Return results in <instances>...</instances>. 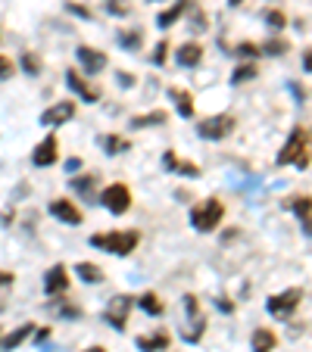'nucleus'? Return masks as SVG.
<instances>
[{
  "mask_svg": "<svg viewBox=\"0 0 312 352\" xmlns=\"http://www.w3.org/2000/svg\"><path fill=\"white\" fill-rule=\"evenodd\" d=\"M241 3H244V0H228V7H241Z\"/></svg>",
  "mask_w": 312,
  "mask_h": 352,
  "instance_id": "09e8293b",
  "label": "nucleus"
},
{
  "mask_svg": "<svg viewBox=\"0 0 312 352\" xmlns=\"http://www.w3.org/2000/svg\"><path fill=\"white\" fill-rule=\"evenodd\" d=\"M72 115H75V103L60 100V103H54L50 109H44V113H41V125H44V128H56V125L69 122Z\"/></svg>",
  "mask_w": 312,
  "mask_h": 352,
  "instance_id": "1a4fd4ad",
  "label": "nucleus"
},
{
  "mask_svg": "<svg viewBox=\"0 0 312 352\" xmlns=\"http://www.w3.org/2000/svg\"><path fill=\"white\" fill-rule=\"evenodd\" d=\"M13 72H16L13 60H7V56L0 54V82H7V78H13Z\"/></svg>",
  "mask_w": 312,
  "mask_h": 352,
  "instance_id": "e433bc0d",
  "label": "nucleus"
},
{
  "mask_svg": "<svg viewBox=\"0 0 312 352\" xmlns=\"http://www.w3.org/2000/svg\"><path fill=\"white\" fill-rule=\"evenodd\" d=\"M184 312H188V325H190V331H184L181 337L188 340V343H197L200 337H203V331H206V318L200 315V303H197V296L194 293H184Z\"/></svg>",
  "mask_w": 312,
  "mask_h": 352,
  "instance_id": "423d86ee",
  "label": "nucleus"
},
{
  "mask_svg": "<svg viewBox=\"0 0 312 352\" xmlns=\"http://www.w3.org/2000/svg\"><path fill=\"white\" fill-rule=\"evenodd\" d=\"M169 97H172V103H175V109H178V115H181V119H190V115H194V97H190L188 91L169 88Z\"/></svg>",
  "mask_w": 312,
  "mask_h": 352,
  "instance_id": "6ab92c4d",
  "label": "nucleus"
},
{
  "mask_svg": "<svg viewBox=\"0 0 312 352\" xmlns=\"http://www.w3.org/2000/svg\"><path fill=\"white\" fill-rule=\"evenodd\" d=\"M293 212L300 215V228H303V234H309V197H297L291 200Z\"/></svg>",
  "mask_w": 312,
  "mask_h": 352,
  "instance_id": "bb28decb",
  "label": "nucleus"
},
{
  "mask_svg": "<svg viewBox=\"0 0 312 352\" xmlns=\"http://www.w3.org/2000/svg\"><path fill=\"white\" fill-rule=\"evenodd\" d=\"M275 331H269V327H256L253 331V352H275Z\"/></svg>",
  "mask_w": 312,
  "mask_h": 352,
  "instance_id": "aec40b11",
  "label": "nucleus"
},
{
  "mask_svg": "<svg viewBox=\"0 0 312 352\" xmlns=\"http://www.w3.org/2000/svg\"><path fill=\"white\" fill-rule=\"evenodd\" d=\"M287 47H291V44H287L285 38H271V41L259 44V54H265V56H285Z\"/></svg>",
  "mask_w": 312,
  "mask_h": 352,
  "instance_id": "cd10ccee",
  "label": "nucleus"
},
{
  "mask_svg": "<svg viewBox=\"0 0 312 352\" xmlns=\"http://www.w3.org/2000/svg\"><path fill=\"white\" fill-rule=\"evenodd\" d=\"M94 184H97V175H82V178H69V190H75L78 197L91 200L94 197Z\"/></svg>",
  "mask_w": 312,
  "mask_h": 352,
  "instance_id": "4be33fe9",
  "label": "nucleus"
},
{
  "mask_svg": "<svg viewBox=\"0 0 312 352\" xmlns=\"http://www.w3.org/2000/svg\"><path fill=\"white\" fill-rule=\"evenodd\" d=\"M166 119H169V113H163V109H153V113L135 115L129 125H131L135 131H144V128H153V125H166Z\"/></svg>",
  "mask_w": 312,
  "mask_h": 352,
  "instance_id": "f3484780",
  "label": "nucleus"
},
{
  "mask_svg": "<svg viewBox=\"0 0 312 352\" xmlns=\"http://www.w3.org/2000/svg\"><path fill=\"white\" fill-rule=\"evenodd\" d=\"M234 56H241V60H256V56H263V54H259V44L241 41L238 47H234Z\"/></svg>",
  "mask_w": 312,
  "mask_h": 352,
  "instance_id": "2f4dec72",
  "label": "nucleus"
},
{
  "mask_svg": "<svg viewBox=\"0 0 312 352\" xmlns=\"http://www.w3.org/2000/svg\"><path fill=\"white\" fill-rule=\"evenodd\" d=\"M19 62H22V69H25V75H41V56H38V54L25 50Z\"/></svg>",
  "mask_w": 312,
  "mask_h": 352,
  "instance_id": "c756f323",
  "label": "nucleus"
},
{
  "mask_svg": "<svg viewBox=\"0 0 312 352\" xmlns=\"http://www.w3.org/2000/svg\"><path fill=\"white\" fill-rule=\"evenodd\" d=\"M85 352H107L103 346H91V349H85Z\"/></svg>",
  "mask_w": 312,
  "mask_h": 352,
  "instance_id": "de8ad7c7",
  "label": "nucleus"
},
{
  "mask_svg": "<svg viewBox=\"0 0 312 352\" xmlns=\"http://www.w3.org/2000/svg\"><path fill=\"white\" fill-rule=\"evenodd\" d=\"M47 337H50V327H44V331L38 333V337H34V340H38V343H44V340H47Z\"/></svg>",
  "mask_w": 312,
  "mask_h": 352,
  "instance_id": "49530a36",
  "label": "nucleus"
},
{
  "mask_svg": "<svg viewBox=\"0 0 312 352\" xmlns=\"http://www.w3.org/2000/svg\"><path fill=\"white\" fill-rule=\"evenodd\" d=\"M190 32H206V13L203 10H194V13H190Z\"/></svg>",
  "mask_w": 312,
  "mask_h": 352,
  "instance_id": "f704fd0d",
  "label": "nucleus"
},
{
  "mask_svg": "<svg viewBox=\"0 0 312 352\" xmlns=\"http://www.w3.org/2000/svg\"><path fill=\"white\" fill-rule=\"evenodd\" d=\"M54 312H56V315H63V318H82V309H78V305H69L66 299L54 303Z\"/></svg>",
  "mask_w": 312,
  "mask_h": 352,
  "instance_id": "72a5a7b5",
  "label": "nucleus"
},
{
  "mask_svg": "<svg viewBox=\"0 0 312 352\" xmlns=\"http://www.w3.org/2000/svg\"><path fill=\"white\" fill-rule=\"evenodd\" d=\"M50 215L60 218L63 224H82L85 222L82 209H78L72 200H54V203H50Z\"/></svg>",
  "mask_w": 312,
  "mask_h": 352,
  "instance_id": "f8f14e48",
  "label": "nucleus"
},
{
  "mask_svg": "<svg viewBox=\"0 0 312 352\" xmlns=\"http://www.w3.org/2000/svg\"><path fill=\"white\" fill-rule=\"evenodd\" d=\"M0 312H3V303H0Z\"/></svg>",
  "mask_w": 312,
  "mask_h": 352,
  "instance_id": "8fccbe9b",
  "label": "nucleus"
},
{
  "mask_svg": "<svg viewBox=\"0 0 312 352\" xmlns=\"http://www.w3.org/2000/svg\"><path fill=\"white\" fill-rule=\"evenodd\" d=\"M135 346L141 352H163V349H169V333L159 331V333H153V337H137Z\"/></svg>",
  "mask_w": 312,
  "mask_h": 352,
  "instance_id": "a211bd4d",
  "label": "nucleus"
},
{
  "mask_svg": "<svg viewBox=\"0 0 312 352\" xmlns=\"http://www.w3.org/2000/svg\"><path fill=\"white\" fill-rule=\"evenodd\" d=\"M137 244H141L137 231H109V234H94L91 237V246L109 253V256H129V253H135Z\"/></svg>",
  "mask_w": 312,
  "mask_h": 352,
  "instance_id": "f03ea898",
  "label": "nucleus"
},
{
  "mask_svg": "<svg viewBox=\"0 0 312 352\" xmlns=\"http://www.w3.org/2000/svg\"><path fill=\"white\" fill-rule=\"evenodd\" d=\"M44 290H47V296H60V293L69 290V271H66V265H54V268L44 274Z\"/></svg>",
  "mask_w": 312,
  "mask_h": 352,
  "instance_id": "ddd939ff",
  "label": "nucleus"
},
{
  "mask_svg": "<svg viewBox=\"0 0 312 352\" xmlns=\"http://www.w3.org/2000/svg\"><path fill=\"white\" fill-rule=\"evenodd\" d=\"M163 165H166V169H175V165H178V156L175 153H166L163 156Z\"/></svg>",
  "mask_w": 312,
  "mask_h": 352,
  "instance_id": "79ce46f5",
  "label": "nucleus"
},
{
  "mask_svg": "<svg viewBox=\"0 0 312 352\" xmlns=\"http://www.w3.org/2000/svg\"><path fill=\"white\" fill-rule=\"evenodd\" d=\"M222 218H225V206L219 203L216 197L203 200V203H197L194 209H190V224H194V231H200V234H210V231H216Z\"/></svg>",
  "mask_w": 312,
  "mask_h": 352,
  "instance_id": "7ed1b4c3",
  "label": "nucleus"
},
{
  "mask_svg": "<svg viewBox=\"0 0 312 352\" xmlns=\"http://www.w3.org/2000/svg\"><path fill=\"white\" fill-rule=\"evenodd\" d=\"M32 331H34V325H22V327H16V331L10 333V337H3V340H0V349H3V352H13L16 346H19V343H25V340L32 337Z\"/></svg>",
  "mask_w": 312,
  "mask_h": 352,
  "instance_id": "412c9836",
  "label": "nucleus"
},
{
  "mask_svg": "<svg viewBox=\"0 0 312 352\" xmlns=\"http://www.w3.org/2000/svg\"><path fill=\"white\" fill-rule=\"evenodd\" d=\"M109 16H129L131 13V0H103Z\"/></svg>",
  "mask_w": 312,
  "mask_h": 352,
  "instance_id": "7c9ffc66",
  "label": "nucleus"
},
{
  "mask_svg": "<svg viewBox=\"0 0 312 352\" xmlns=\"http://www.w3.org/2000/svg\"><path fill=\"white\" fill-rule=\"evenodd\" d=\"M219 309H222V312H231V309H234V305H231L228 299H219Z\"/></svg>",
  "mask_w": 312,
  "mask_h": 352,
  "instance_id": "a18cd8bd",
  "label": "nucleus"
},
{
  "mask_svg": "<svg viewBox=\"0 0 312 352\" xmlns=\"http://www.w3.org/2000/svg\"><path fill=\"white\" fill-rule=\"evenodd\" d=\"M285 22H287V19H285V13H281V10H265V25H269L275 34L285 28Z\"/></svg>",
  "mask_w": 312,
  "mask_h": 352,
  "instance_id": "473e14b6",
  "label": "nucleus"
},
{
  "mask_svg": "<svg viewBox=\"0 0 312 352\" xmlns=\"http://www.w3.org/2000/svg\"><path fill=\"white\" fill-rule=\"evenodd\" d=\"M13 284V274L10 271H0V287H10Z\"/></svg>",
  "mask_w": 312,
  "mask_h": 352,
  "instance_id": "37998d69",
  "label": "nucleus"
},
{
  "mask_svg": "<svg viewBox=\"0 0 312 352\" xmlns=\"http://www.w3.org/2000/svg\"><path fill=\"white\" fill-rule=\"evenodd\" d=\"M75 274H78L85 284H100L103 281V268L100 265H94V262H78L75 265Z\"/></svg>",
  "mask_w": 312,
  "mask_h": 352,
  "instance_id": "b1692460",
  "label": "nucleus"
},
{
  "mask_svg": "<svg viewBox=\"0 0 312 352\" xmlns=\"http://www.w3.org/2000/svg\"><path fill=\"white\" fill-rule=\"evenodd\" d=\"M75 56H78V62H82V69L88 75H100L103 69H107V54H100V50L88 47V44H82V47L75 50Z\"/></svg>",
  "mask_w": 312,
  "mask_h": 352,
  "instance_id": "9d476101",
  "label": "nucleus"
},
{
  "mask_svg": "<svg viewBox=\"0 0 312 352\" xmlns=\"http://www.w3.org/2000/svg\"><path fill=\"white\" fill-rule=\"evenodd\" d=\"M166 56H169V44L159 41L153 47V66H166Z\"/></svg>",
  "mask_w": 312,
  "mask_h": 352,
  "instance_id": "c9c22d12",
  "label": "nucleus"
},
{
  "mask_svg": "<svg viewBox=\"0 0 312 352\" xmlns=\"http://www.w3.org/2000/svg\"><path fill=\"white\" fill-rule=\"evenodd\" d=\"M100 203L107 206V212H113V215H125V212L131 209V190L125 187V184H109L100 193Z\"/></svg>",
  "mask_w": 312,
  "mask_h": 352,
  "instance_id": "0eeeda50",
  "label": "nucleus"
},
{
  "mask_svg": "<svg viewBox=\"0 0 312 352\" xmlns=\"http://www.w3.org/2000/svg\"><path fill=\"white\" fill-rule=\"evenodd\" d=\"M131 305H135V299H131V296H113V299H109V305L103 309V321H107L113 331H122L125 321H129Z\"/></svg>",
  "mask_w": 312,
  "mask_h": 352,
  "instance_id": "6e6552de",
  "label": "nucleus"
},
{
  "mask_svg": "<svg viewBox=\"0 0 312 352\" xmlns=\"http://www.w3.org/2000/svg\"><path fill=\"white\" fill-rule=\"evenodd\" d=\"M100 143H103V150H107V156H122L131 150V141H125L122 134H107Z\"/></svg>",
  "mask_w": 312,
  "mask_h": 352,
  "instance_id": "393cba45",
  "label": "nucleus"
},
{
  "mask_svg": "<svg viewBox=\"0 0 312 352\" xmlns=\"http://www.w3.org/2000/svg\"><path fill=\"white\" fill-rule=\"evenodd\" d=\"M115 82H119V88H135V75H131V72H119V75H115Z\"/></svg>",
  "mask_w": 312,
  "mask_h": 352,
  "instance_id": "58836bf2",
  "label": "nucleus"
},
{
  "mask_svg": "<svg viewBox=\"0 0 312 352\" xmlns=\"http://www.w3.org/2000/svg\"><path fill=\"white\" fill-rule=\"evenodd\" d=\"M234 131V115H210V119H200L197 134L203 141H225V137Z\"/></svg>",
  "mask_w": 312,
  "mask_h": 352,
  "instance_id": "39448f33",
  "label": "nucleus"
},
{
  "mask_svg": "<svg viewBox=\"0 0 312 352\" xmlns=\"http://www.w3.org/2000/svg\"><path fill=\"white\" fill-rule=\"evenodd\" d=\"M190 7H194V3H190V0H178L175 7L163 10V13L156 16V25H159V28H172V25H175V22H178V19H181V16H184V13H188V10H190Z\"/></svg>",
  "mask_w": 312,
  "mask_h": 352,
  "instance_id": "dca6fc26",
  "label": "nucleus"
},
{
  "mask_svg": "<svg viewBox=\"0 0 312 352\" xmlns=\"http://www.w3.org/2000/svg\"><path fill=\"white\" fill-rule=\"evenodd\" d=\"M78 169H82V159H78V156H72V159L66 163V172H72V175H75Z\"/></svg>",
  "mask_w": 312,
  "mask_h": 352,
  "instance_id": "a19ab883",
  "label": "nucleus"
},
{
  "mask_svg": "<svg viewBox=\"0 0 312 352\" xmlns=\"http://www.w3.org/2000/svg\"><path fill=\"white\" fill-rule=\"evenodd\" d=\"M66 84H69V88H72L78 97H82L85 103H97V100H100V91L91 88V84L85 82V78L75 72V69H69V72H66Z\"/></svg>",
  "mask_w": 312,
  "mask_h": 352,
  "instance_id": "4468645a",
  "label": "nucleus"
},
{
  "mask_svg": "<svg viewBox=\"0 0 312 352\" xmlns=\"http://www.w3.org/2000/svg\"><path fill=\"white\" fill-rule=\"evenodd\" d=\"M119 44H122L129 54H137L144 44V28H125V32H119Z\"/></svg>",
  "mask_w": 312,
  "mask_h": 352,
  "instance_id": "5701e85b",
  "label": "nucleus"
},
{
  "mask_svg": "<svg viewBox=\"0 0 312 352\" xmlns=\"http://www.w3.org/2000/svg\"><path fill=\"white\" fill-rule=\"evenodd\" d=\"M135 303L141 305V309L147 312V315H156V318H159V315H163V312H166V305L159 303V296H156V293H144V296H137Z\"/></svg>",
  "mask_w": 312,
  "mask_h": 352,
  "instance_id": "a878e982",
  "label": "nucleus"
},
{
  "mask_svg": "<svg viewBox=\"0 0 312 352\" xmlns=\"http://www.w3.org/2000/svg\"><path fill=\"white\" fill-rule=\"evenodd\" d=\"M256 78V66L253 62H244V66H238L234 72H231V84H247Z\"/></svg>",
  "mask_w": 312,
  "mask_h": 352,
  "instance_id": "c85d7f7f",
  "label": "nucleus"
},
{
  "mask_svg": "<svg viewBox=\"0 0 312 352\" xmlns=\"http://www.w3.org/2000/svg\"><path fill=\"white\" fill-rule=\"evenodd\" d=\"M175 60H178V66L194 69V66H200V60H203V47L194 44V41H188V44H181V47L175 50Z\"/></svg>",
  "mask_w": 312,
  "mask_h": 352,
  "instance_id": "2eb2a0df",
  "label": "nucleus"
},
{
  "mask_svg": "<svg viewBox=\"0 0 312 352\" xmlns=\"http://www.w3.org/2000/svg\"><path fill=\"white\" fill-rule=\"evenodd\" d=\"M56 153H60V143H56V137L54 134H47L38 147H34V153H32V163L38 165V169H47V165H54L56 163Z\"/></svg>",
  "mask_w": 312,
  "mask_h": 352,
  "instance_id": "9b49d317",
  "label": "nucleus"
},
{
  "mask_svg": "<svg viewBox=\"0 0 312 352\" xmlns=\"http://www.w3.org/2000/svg\"><path fill=\"white\" fill-rule=\"evenodd\" d=\"M66 10H69L72 16H82V19H91V16H94L88 7H82V3H66Z\"/></svg>",
  "mask_w": 312,
  "mask_h": 352,
  "instance_id": "4c0bfd02",
  "label": "nucleus"
},
{
  "mask_svg": "<svg viewBox=\"0 0 312 352\" xmlns=\"http://www.w3.org/2000/svg\"><path fill=\"white\" fill-rule=\"evenodd\" d=\"M175 172H181V175L194 178V175H197V165H190V163H178V165H175Z\"/></svg>",
  "mask_w": 312,
  "mask_h": 352,
  "instance_id": "ea45409f",
  "label": "nucleus"
},
{
  "mask_svg": "<svg viewBox=\"0 0 312 352\" xmlns=\"http://www.w3.org/2000/svg\"><path fill=\"white\" fill-rule=\"evenodd\" d=\"M291 91L297 94V100H306V91L303 88H297V84H291Z\"/></svg>",
  "mask_w": 312,
  "mask_h": 352,
  "instance_id": "c03bdc74",
  "label": "nucleus"
},
{
  "mask_svg": "<svg viewBox=\"0 0 312 352\" xmlns=\"http://www.w3.org/2000/svg\"><path fill=\"white\" fill-rule=\"evenodd\" d=\"M303 287H291V290L285 293H275V296H269V303H265V309H269V315H275V318H291L293 312H297V305L303 303Z\"/></svg>",
  "mask_w": 312,
  "mask_h": 352,
  "instance_id": "20e7f679",
  "label": "nucleus"
},
{
  "mask_svg": "<svg viewBox=\"0 0 312 352\" xmlns=\"http://www.w3.org/2000/svg\"><path fill=\"white\" fill-rule=\"evenodd\" d=\"M275 163L278 165H291L293 163L297 169H309V128H303V125L293 128Z\"/></svg>",
  "mask_w": 312,
  "mask_h": 352,
  "instance_id": "f257e3e1",
  "label": "nucleus"
}]
</instances>
